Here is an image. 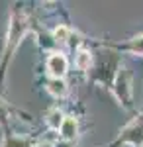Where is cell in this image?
<instances>
[{
    "mask_svg": "<svg viewBox=\"0 0 143 147\" xmlns=\"http://www.w3.org/2000/svg\"><path fill=\"white\" fill-rule=\"evenodd\" d=\"M47 90L53 96H65L67 94V82L63 79H51L47 82Z\"/></svg>",
    "mask_w": 143,
    "mask_h": 147,
    "instance_id": "cell-4",
    "label": "cell"
},
{
    "mask_svg": "<svg viewBox=\"0 0 143 147\" xmlns=\"http://www.w3.org/2000/svg\"><path fill=\"white\" fill-rule=\"evenodd\" d=\"M61 129V136H63V139H67V141H71V139H75L77 137V120L75 118H65L63 120V125L59 127Z\"/></svg>",
    "mask_w": 143,
    "mask_h": 147,
    "instance_id": "cell-3",
    "label": "cell"
},
{
    "mask_svg": "<svg viewBox=\"0 0 143 147\" xmlns=\"http://www.w3.org/2000/svg\"><path fill=\"white\" fill-rule=\"evenodd\" d=\"M63 120H65V116L61 114V110H51L47 114V125L53 127V129H59L63 125Z\"/></svg>",
    "mask_w": 143,
    "mask_h": 147,
    "instance_id": "cell-6",
    "label": "cell"
},
{
    "mask_svg": "<svg viewBox=\"0 0 143 147\" xmlns=\"http://www.w3.org/2000/svg\"><path fill=\"white\" fill-rule=\"evenodd\" d=\"M53 37H55V41L57 43H67L69 39H71V30L67 28V26H59L55 32H53Z\"/></svg>",
    "mask_w": 143,
    "mask_h": 147,
    "instance_id": "cell-7",
    "label": "cell"
},
{
    "mask_svg": "<svg viewBox=\"0 0 143 147\" xmlns=\"http://www.w3.org/2000/svg\"><path fill=\"white\" fill-rule=\"evenodd\" d=\"M132 51L133 53H137V55H143V35H137V37H133L132 39Z\"/></svg>",
    "mask_w": 143,
    "mask_h": 147,
    "instance_id": "cell-8",
    "label": "cell"
},
{
    "mask_svg": "<svg viewBox=\"0 0 143 147\" xmlns=\"http://www.w3.org/2000/svg\"><path fill=\"white\" fill-rule=\"evenodd\" d=\"M116 92H118L120 100H123L125 104H127L130 94H132V88H130V73H127L125 69H121L120 75H118V79H116Z\"/></svg>",
    "mask_w": 143,
    "mask_h": 147,
    "instance_id": "cell-2",
    "label": "cell"
},
{
    "mask_svg": "<svg viewBox=\"0 0 143 147\" xmlns=\"http://www.w3.org/2000/svg\"><path fill=\"white\" fill-rule=\"evenodd\" d=\"M90 63H92V57H90L88 51H78L77 53V57H75V65H77V69L86 71V69H90Z\"/></svg>",
    "mask_w": 143,
    "mask_h": 147,
    "instance_id": "cell-5",
    "label": "cell"
},
{
    "mask_svg": "<svg viewBox=\"0 0 143 147\" xmlns=\"http://www.w3.org/2000/svg\"><path fill=\"white\" fill-rule=\"evenodd\" d=\"M35 147H53V145H51L49 141H41V143H37Z\"/></svg>",
    "mask_w": 143,
    "mask_h": 147,
    "instance_id": "cell-9",
    "label": "cell"
},
{
    "mask_svg": "<svg viewBox=\"0 0 143 147\" xmlns=\"http://www.w3.org/2000/svg\"><path fill=\"white\" fill-rule=\"evenodd\" d=\"M47 71L53 79H63L67 73V59L61 53H53L47 59Z\"/></svg>",
    "mask_w": 143,
    "mask_h": 147,
    "instance_id": "cell-1",
    "label": "cell"
}]
</instances>
